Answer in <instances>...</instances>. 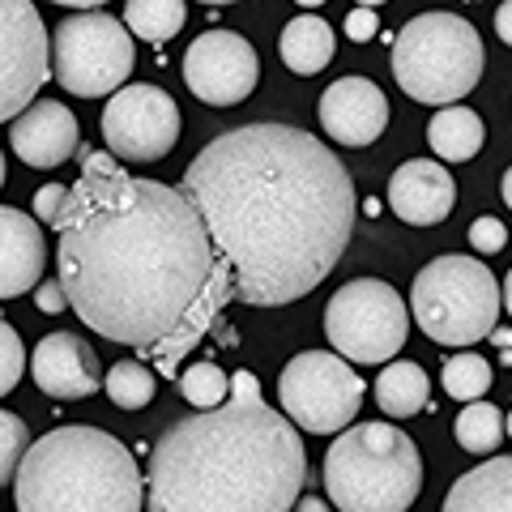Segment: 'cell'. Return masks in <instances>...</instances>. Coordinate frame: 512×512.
<instances>
[{
    "label": "cell",
    "mask_w": 512,
    "mask_h": 512,
    "mask_svg": "<svg viewBox=\"0 0 512 512\" xmlns=\"http://www.w3.org/2000/svg\"><path fill=\"white\" fill-rule=\"evenodd\" d=\"M180 397L197 410H214L231 397V376L222 372L218 363L201 359V363H192L188 372H180Z\"/></svg>",
    "instance_id": "cell-27"
},
{
    "label": "cell",
    "mask_w": 512,
    "mask_h": 512,
    "mask_svg": "<svg viewBox=\"0 0 512 512\" xmlns=\"http://www.w3.org/2000/svg\"><path fill=\"white\" fill-rule=\"evenodd\" d=\"M495 30H500V39L512 47V0H504V5L495 9Z\"/></svg>",
    "instance_id": "cell-34"
},
{
    "label": "cell",
    "mask_w": 512,
    "mask_h": 512,
    "mask_svg": "<svg viewBox=\"0 0 512 512\" xmlns=\"http://www.w3.org/2000/svg\"><path fill=\"white\" fill-rule=\"evenodd\" d=\"M504 299L500 282L478 256L448 252L427 261L410 286V312L440 346H474L495 329Z\"/></svg>",
    "instance_id": "cell-7"
},
{
    "label": "cell",
    "mask_w": 512,
    "mask_h": 512,
    "mask_svg": "<svg viewBox=\"0 0 512 512\" xmlns=\"http://www.w3.org/2000/svg\"><path fill=\"white\" fill-rule=\"evenodd\" d=\"M30 448V427L18 419V414L0 410V487H9L18 478V466Z\"/></svg>",
    "instance_id": "cell-28"
},
{
    "label": "cell",
    "mask_w": 512,
    "mask_h": 512,
    "mask_svg": "<svg viewBox=\"0 0 512 512\" xmlns=\"http://www.w3.org/2000/svg\"><path fill=\"white\" fill-rule=\"evenodd\" d=\"M30 372L35 384L47 397H60V402H77V397L99 393L103 372H99V355L77 338V333H47L30 355Z\"/></svg>",
    "instance_id": "cell-16"
},
{
    "label": "cell",
    "mask_w": 512,
    "mask_h": 512,
    "mask_svg": "<svg viewBox=\"0 0 512 512\" xmlns=\"http://www.w3.org/2000/svg\"><path fill=\"white\" fill-rule=\"evenodd\" d=\"M500 299H504V308H508V316H512V269H508V278H504V286H500Z\"/></svg>",
    "instance_id": "cell-37"
},
{
    "label": "cell",
    "mask_w": 512,
    "mask_h": 512,
    "mask_svg": "<svg viewBox=\"0 0 512 512\" xmlns=\"http://www.w3.org/2000/svg\"><path fill=\"white\" fill-rule=\"evenodd\" d=\"M427 393H431V380L423 367L410 359H397L376 376V402L384 414H393V419H414V414L427 406Z\"/></svg>",
    "instance_id": "cell-22"
},
{
    "label": "cell",
    "mask_w": 512,
    "mask_h": 512,
    "mask_svg": "<svg viewBox=\"0 0 512 512\" xmlns=\"http://www.w3.org/2000/svg\"><path fill=\"white\" fill-rule=\"evenodd\" d=\"M363 380L342 355L329 350H303L278 376L282 410L295 427L312 431V436H329V431H346L355 423L363 406Z\"/></svg>",
    "instance_id": "cell-10"
},
{
    "label": "cell",
    "mask_w": 512,
    "mask_h": 512,
    "mask_svg": "<svg viewBox=\"0 0 512 512\" xmlns=\"http://www.w3.org/2000/svg\"><path fill=\"white\" fill-rule=\"evenodd\" d=\"M103 137L124 163H158L180 137V107L158 86H120L107 99Z\"/></svg>",
    "instance_id": "cell-11"
},
{
    "label": "cell",
    "mask_w": 512,
    "mask_h": 512,
    "mask_svg": "<svg viewBox=\"0 0 512 512\" xmlns=\"http://www.w3.org/2000/svg\"><path fill=\"white\" fill-rule=\"evenodd\" d=\"M137 64L133 35L120 18L99 9H82L73 18H60L52 35V73L77 99H103L116 94Z\"/></svg>",
    "instance_id": "cell-8"
},
{
    "label": "cell",
    "mask_w": 512,
    "mask_h": 512,
    "mask_svg": "<svg viewBox=\"0 0 512 512\" xmlns=\"http://www.w3.org/2000/svg\"><path fill=\"white\" fill-rule=\"evenodd\" d=\"M205 5H235V0H205Z\"/></svg>",
    "instance_id": "cell-42"
},
{
    "label": "cell",
    "mask_w": 512,
    "mask_h": 512,
    "mask_svg": "<svg viewBox=\"0 0 512 512\" xmlns=\"http://www.w3.org/2000/svg\"><path fill=\"white\" fill-rule=\"evenodd\" d=\"M504 431H508V436H512V414H508V419H504Z\"/></svg>",
    "instance_id": "cell-43"
},
{
    "label": "cell",
    "mask_w": 512,
    "mask_h": 512,
    "mask_svg": "<svg viewBox=\"0 0 512 512\" xmlns=\"http://www.w3.org/2000/svg\"><path fill=\"white\" fill-rule=\"evenodd\" d=\"M82 180L56 218V274L69 308L107 342L137 346L158 376H180V359L218 325L235 299L231 265L184 188L141 180L116 154L77 150Z\"/></svg>",
    "instance_id": "cell-1"
},
{
    "label": "cell",
    "mask_w": 512,
    "mask_h": 512,
    "mask_svg": "<svg viewBox=\"0 0 512 512\" xmlns=\"http://www.w3.org/2000/svg\"><path fill=\"white\" fill-rule=\"evenodd\" d=\"M295 5H303V9H316V5H325V0H295Z\"/></svg>",
    "instance_id": "cell-39"
},
{
    "label": "cell",
    "mask_w": 512,
    "mask_h": 512,
    "mask_svg": "<svg viewBox=\"0 0 512 512\" xmlns=\"http://www.w3.org/2000/svg\"><path fill=\"white\" fill-rule=\"evenodd\" d=\"M444 393L457 397V402H478L487 389H491V363L483 355H474V350H461V355L444 359Z\"/></svg>",
    "instance_id": "cell-26"
},
{
    "label": "cell",
    "mask_w": 512,
    "mask_h": 512,
    "mask_svg": "<svg viewBox=\"0 0 512 512\" xmlns=\"http://www.w3.org/2000/svg\"><path fill=\"white\" fill-rule=\"evenodd\" d=\"M500 192H504V201H508V210H512V167H508V175H504V184H500Z\"/></svg>",
    "instance_id": "cell-38"
},
{
    "label": "cell",
    "mask_w": 512,
    "mask_h": 512,
    "mask_svg": "<svg viewBox=\"0 0 512 512\" xmlns=\"http://www.w3.org/2000/svg\"><path fill=\"white\" fill-rule=\"evenodd\" d=\"M457 201V184L440 163L431 158H410L393 171L389 180V210L410 222V227H436L453 214Z\"/></svg>",
    "instance_id": "cell-17"
},
{
    "label": "cell",
    "mask_w": 512,
    "mask_h": 512,
    "mask_svg": "<svg viewBox=\"0 0 512 512\" xmlns=\"http://www.w3.org/2000/svg\"><path fill=\"white\" fill-rule=\"evenodd\" d=\"M35 303H39V312H64L69 308V295H64L60 278L56 282H39L35 286Z\"/></svg>",
    "instance_id": "cell-32"
},
{
    "label": "cell",
    "mask_w": 512,
    "mask_h": 512,
    "mask_svg": "<svg viewBox=\"0 0 512 512\" xmlns=\"http://www.w3.org/2000/svg\"><path fill=\"white\" fill-rule=\"evenodd\" d=\"M9 141L18 158L26 167H39V171H52L60 163L82 150V133H77V116L64 103L52 99H39L30 103L18 120L9 128Z\"/></svg>",
    "instance_id": "cell-15"
},
{
    "label": "cell",
    "mask_w": 512,
    "mask_h": 512,
    "mask_svg": "<svg viewBox=\"0 0 512 512\" xmlns=\"http://www.w3.org/2000/svg\"><path fill=\"white\" fill-rule=\"evenodd\" d=\"M22 372H26V346L18 338V329L0 320V397L18 389Z\"/></svg>",
    "instance_id": "cell-29"
},
{
    "label": "cell",
    "mask_w": 512,
    "mask_h": 512,
    "mask_svg": "<svg viewBox=\"0 0 512 512\" xmlns=\"http://www.w3.org/2000/svg\"><path fill=\"white\" fill-rule=\"evenodd\" d=\"M308 483L295 423L261 402L252 372L231 397L171 423L150 457V512H291Z\"/></svg>",
    "instance_id": "cell-3"
},
{
    "label": "cell",
    "mask_w": 512,
    "mask_h": 512,
    "mask_svg": "<svg viewBox=\"0 0 512 512\" xmlns=\"http://www.w3.org/2000/svg\"><path fill=\"white\" fill-rule=\"evenodd\" d=\"M423 487V457L393 423L346 427L325 453V495L342 512H410Z\"/></svg>",
    "instance_id": "cell-5"
},
{
    "label": "cell",
    "mask_w": 512,
    "mask_h": 512,
    "mask_svg": "<svg viewBox=\"0 0 512 512\" xmlns=\"http://www.w3.org/2000/svg\"><path fill=\"white\" fill-rule=\"evenodd\" d=\"M52 5H69V9H99L107 0H52Z\"/></svg>",
    "instance_id": "cell-36"
},
{
    "label": "cell",
    "mask_w": 512,
    "mask_h": 512,
    "mask_svg": "<svg viewBox=\"0 0 512 512\" xmlns=\"http://www.w3.org/2000/svg\"><path fill=\"white\" fill-rule=\"evenodd\" d=\"M483 137H487V128H483V120H478V111L457 107V103L440 107L427 124V141L444 163H470V158L483 150Z\"/></svg>",
    "instance_id": "cell-21"
},
{
    "label": "cell",
    "mask_w": 512,
    "mask_h": 512,
    "mask_svg": "<svg viewBox=\"0 0 512 512\" xmlns=\"http://www.w3.org/2000/svg\"><path fill=\"white\" fill-rule=\"evenodd\" d=\"M184 197L248 308L312 295L355 227V184L342 158L291 124H244L214 137L188 163Z\"/></svg>",
    "instance_id": "cell-2"
},
{
    "label": "cell",
    "mask_w": 512,
    "mask_h": 512,
    "mask_svg": "<svg viewBox=\"0 0 512 512\" xmlns=\"http://www.w3.org/2000/svg\"><path fill=\"white\" fill-rule=\"evenodd\" d=\"M320 124L338 146H372L389 124V99L376 82L367 77H338L325 94H320Z\"/></svg>",
    "instance_id": "cell-14"
},
{
    "label": "cell",
    "mask_w": 512,
    "mask_h": 512,
    "mask_svg": "<svg viewBox=\"0 0 512 512\" xmlns=\"http://www.w3.org/2000/svg\"><path fill=\"white\" fill-rule=\"evenodd\" d=\"M325 333L346 363H389L410 338V316L389 282L355 278L333 291L325 308Z\"/></svg>",
    "instance_id": "cell-9"
},
{
    "label": "cell",
    "mask_w": 512,
    "mask_h": 512,
    "mask_svg": "<svg viewBox=\"0 0 512 512\" xmlns=\"http://www.w3.org/2000/svg\"><path fill=\"white\" fill-rule=\"evenodd\" d=\"M453 431H457V444L466 448V453L491 457L495 448H500V440H504V414L478 397V402H466V410L457 414Z\"/></svg>",
    "instance_id": "cell-24"
},
{
    "label": "cell",
    "mask_w": 512,
    "mask_h": 512,
    "mask_svg": "<svg viewBox=\"0 0 512 512\" xmlns=\"http://www.w3.org/2000/svg\"><path fill=\"white\" fill-rule=\"evenodd\" d=\"M47 265V244L39 218H30L13 205H0V299L35 291Z\"/></svg>",
    "instance_id": "cell-18"
},
{
    "label": "cell",
    "mask_w": 512,
    "mask_h": 512,
    "mask_svg": "<svg viewBox=\"0 0 512 512\" xmlns=\"http://www.w3.org/2000/svg\"><path fill=\"white\" fill-rule=\"evenodd\" d=\"M64 201H69V184H43L35 192V218L56 227V218L64 214Z\"/></svg>",
    "instance_id": "cell-31"
},
{
    "label": "cell",
    "mask_w": 512,
    "mask_h": 512,
    "mask_svg": "<svg viewBox=\"0 0 512 512\" xmlns=\"http://www.w3.org/2000/svg\"><path fill=\"white\" fill-rule=\"evenodd\" d=\"M47 26L35 0H0V124L18 120L47 82Z\"/></svg>",
    "instance_id": "cell-12"
},
{
    "label": "cell",
    "mask_w": 512,
    "mask_h": 512,
    "mask_svg": "<svg viewBox=\"0 0 512 512\" xmlns=\"http://www.w3.org/2000/svg\"><path fill=\"white\" fill-rule=\"evenodd\" d=\"M291 512H329V504L320 500V495H299Z\"/></svg>",
    "instance_id": "cell-35"
},
{
    "label": "cell",
    "mask_w": 512,
    "mask_h": 512,
    "mask_svg": "<svg viewBox=\"0 0 512 512\" xmlns=\"http://www.w3.org/2000/svg\"><path fill=\"white\" fill-rule=\"evenodd\" d=\"M184 0H128L124 5V26L128 35L146 39V43H167L184 30Z\"/></svg>",
    "instance_id": "cell-23"
},
{
    "label": "cell",
    "mask_w": 512,
    "mask_h": 512,
    "mask_svg": "<svg viewBox=\"0 0 512 512\" xmlns=\"http://www.w3.org/2000/svg\"><path fill=\"white\" fill-rule=\"evenodd\" d=\"M184 82L210 107H235L261 82L256 47L235 30H205L184 52Z\"/></svg>",
    "instance_id": "cell-13"
},
{
    "label": "cell",
    "mask_w": 512,
    "mask_h": 512,
    "mask_svg": "<svg viewBox=\"0 0 512 512\" xmlns=\"http://www.w3.org/2000/svg\"><path fill=\"white\" fill-rule=\"evenodd\" d=\"M355 5H363V9H376V5H384V0H355Z\"/></svg>",
    "instance_id": "cell-40"
},
{
    "label": "cell",
    "mask_w": 512,
    "mask_h": 512,
    "mask_svg": "<svg viewBox=\"0 0 512 512\" xmlns=\"http://www.w3.org/2000/svg\"><path fill=\"white\" fill-rule=\"evenodd\" d=\"M389 64L414 103L453 107L483 77V39L457 13H419L397 30Z\"/></svg>",
    "instance_id": "cell-6"
},
{
    "label": "cell",
    "mask_w": 512,
    "mask_h": 512,
    "mask_svg": "<svg viewBox=\"0 0 512 512\" xmlns=\"http://www.w3.org/2000/svg\"><path fill=\"white\" fill-rule=\"evenodd\" d=\"M278 52H282V64L299 77H312L320 73L325 64L338 52V39L325 18H312V13H299V18L286 22L282 39H278Z\"/></svg>",
    "instance_id": "cell-20"
},
{
    "label": "cell",
    "mask_w": 512,
    "mask_h": 512,
    "mask_svg": "<svg viewBox=\"0 0 512 512\" xmlns=\"http://www.w3.org/2000/svg\"><path fill=\"white\" fill-rule=\"evenodd\" d=\"M103 389L107 397L116 402L120 410H141V406H150L154 402V389H158V380L154 372L141 359H120L111 372L103 376Z\"/></svg>",
    "instance_id": "cell-25"
},
{
    "label": "cell",
    "mask_w": 512,
    "mask_h": 512,
    "mask_svg": "<svg viewBox=\"0 0 512 512\" xmlns=\"http://www.w3.org/2000/svg\"><path fill=\"white\" fill-rule=\"evenodd\" d=\"M508 244V227L495 214H483V218H474L470 222V248L474 252H483V256H495Z\"/></svg>",
    "instance_id": "cell-30"
},
{
    "label": "cell",
    "mask_w": 512,
    "mask_h": 512,
    "mask_svg": "<svg viewBox=\"0 0 512 512\" xmlns=\"http://www.w3.org/2000/svg\"><path fill=\"white\" fill-rule=\"evenodd\" d=\"M440 512H512V457H495L461 474Z\"/></svg>",
    "instance_id": "cell-19"
},
{
    "label": "cell",
    "mask_w": 512,
    "mask_h": 512,
    "mask_svg": "<svg viewBox=\"0 0 512 512\" xmlns=\"http://www.w3.org/2000/svg\"><path fill=\"white\" fill-rule=\"evenodd\" d=\"M18 512H141L133 453L99 427H56L26 448L13 478Z\"/></svg>",
    "instance_id": "cell-4"
},
{
    "label": "cell",
    "mask_w": 512,
    "mask_h": 512,
    "mask_svg": "<svg viewBox=\"0 0 512 512\" xmlns=\"http://www.w3.org/2000/svg\"><path fill=\"white\" fill-rule=\"evenodd\" d=\"M376 26H380V22H376V13H372V9H363V5H359L355 13H346V35H350V39H372V35H376Z\"/></svg>",
    "instance_id": "cell-33"
},
{
    "label": "cell",
    "mask_w": 512,
    "mask_h": 512,
    "mask_svg": "<svg viewBox=\"0 0 512 512\" xmlns=\"http://www.w3.org/2000/svg\"><path fill=\"white\" fill-rule=\"evenodd\" d=\"M0 188H5V154H0Z\"/></svg>",
    "instance_id": "cell-41"
}]
</instances>
